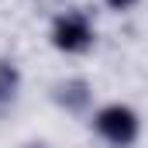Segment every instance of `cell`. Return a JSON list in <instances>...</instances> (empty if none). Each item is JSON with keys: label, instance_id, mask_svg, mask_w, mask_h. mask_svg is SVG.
<instances>
[{"label": "cell", "instance_id": "cell-1", "mask_svg": "<svg viewBox=\"0 0 148 148\" xmlns=\"http://www.w3.org/2000/svg\"><path fill=\"white\" fill-rule=\"evenodd\" d=\"M93 127L103 141H110L114 148H127L134 138H138V114L124 103H107L100 107L97 117H93Z\"/></svg>", "mask_w": 148, "mask_h": 148}, {"label": "cell", "instance_id": "cell-2", "mask_svg": "<svg viewBox=\"0 0 148 148\" xmlns=\"http://www.w3.org/2000/svg\"><path fill=\"white\" fill-rule=\"evenodd\" d=\"M52 45L59 52H69V55H79L93 45V24L83 10H69L62 17H55L52 24Z\"/></svg>", "mask_w": 148, "mask_h": 148}, {"label": "cell", "instance_id": "cell-3", "mask_svg": "<svg viewBox=\"0 0 148 148\" xmlns=\"http://www.w3.org/2000/svg\"><path fill=\"white\" fill-rule=\"evenodd\" d=\"M55 100L66 107V110H86L90 107V100H93V90H90V83L86 79H66V83H59L55 86Z\"/></svg>", "mask_w": 148, "mask_h": 148}, {"label": "cell", "instance_id": "cell-4", "mask_svg": "<svg viewBox=\"0 0 148 148\" xmlns=\"http://www.w3.org/2000/svg\"><path fill=\"white\" fill-rule=\"evenodd\" d=\"M17 86H21V73H17V66L7 62V59H0V107L10 103V100L17 97Z\"/></svg>", "mask_w": 148, "mask_h": 148}, {"label": "cell", "instance_id": "cell-5", "mask_svg": "<svg viewBox=\"0 0 148 148\" xmlns=\"http://www.w3.org/2000/svg\"><path fill=\"white\" fill-rule=\"evenodd\" d=\"M107 3H110V7H117V10H124V7H131L134 0H107Z\"/></svg>", "mask_w": 148, "mask_h": 148}]
</instances>
